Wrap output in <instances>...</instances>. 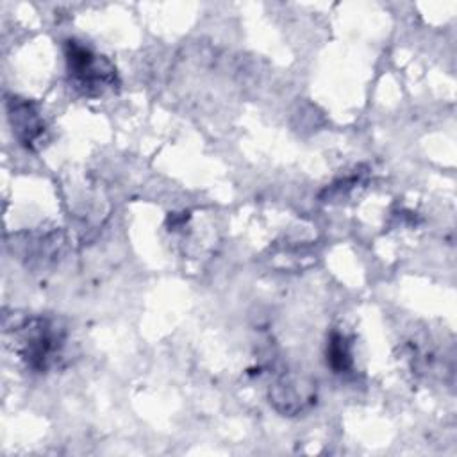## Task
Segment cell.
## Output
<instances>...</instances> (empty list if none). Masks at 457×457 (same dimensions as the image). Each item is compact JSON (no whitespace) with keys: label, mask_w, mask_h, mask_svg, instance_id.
I'll return each mask as SVG.
<instances>
[{"label":"cell","mask_w":457,"mask_h":457,"mask_svg":"<svg viewBox=\"0 0 457 457\" xmlns=\"http://www.w3.org/2000/svg\"><path fill=\"white\" fill-rule=\"evenodd\" d=\"M12 336V348L32 371H48L61 357L66 334L52 320L43 316L21 318L5 328Z\"/></svg>","instance_id":"6da1fadb"},{"label":"cell","mask_w":457,"mask_h":457,"mask_svg":"<svg viewBox=\"0 0 457 457\" xmlns=\"http://www.w3.org/2000/svg\"><path fill=\"white\" fill-rule=\"evenodd\" d=\"M64 59L68 80L79 95L96 98L118 89L120 77L116 66L91 46L68 39L64 41Z\"/></svg>","instance_id":"7a4b0ae2"},{"label":"cell","mask_w":457,"mask_h":457,"mask_svg":"<svg viewBox=\"0 0 457 457\" xmlns=\"http://www.w3.org/2000/svg\"><path fill=\"white\" fill-rule=\"evenodd\" d=\"M5 107L14 137L27 150H36L46 134V125L39 107L32 100L16 95L5 98Z\"/></svg>","instance_id":"3957f363"},{"label":"cell","mask_w":457,"mask_h":457,"mask_svg":"<svg viewBox=\"0 0 457 457\" xmlns=\"http://www.w3.org/2000/svg\"><path fill=\"white\" fill-rule=\"evenodd\" d=\"M314 400V386L295 375L282 377L270 387V402L284 416H295L305 411Z\"/></svg>","instance_id":"277c9868"},{"label":"cell","mask_w":457,"mask_h":457,"mask_svg":"<svg viewBox=\"0 0 457 457\" xmlns=\"http://www.w3.org/2000/svg\"><path fill=\"white\" fill-rule=\"evenodd\" d=\"M327 362L336 373H346L352 370V343L345 334L332 332L327 345Z\"/></svg>","instance_id":"5b68a950"}]
</instances>
